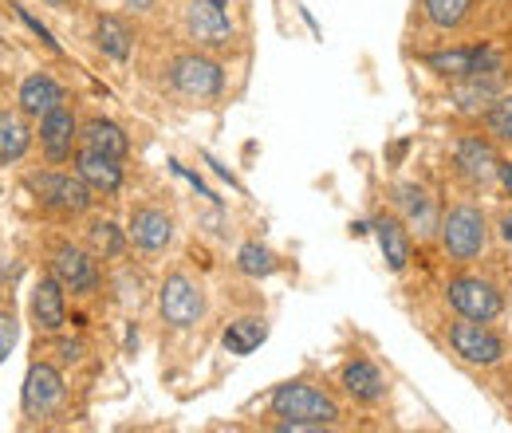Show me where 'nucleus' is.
<instances>
[{
  "label": "nucleus",
  "instance_id": "20e7f679",
  "mask_svg": "<svg viewBox=\"0 0 512 433\" xmlns=\"http://www.w3.org/2000/svg\"><path fill=\"white\" fill-rule=\"evenodd\" d=\"M446 343L465 367L489 371V367H501L509 359V339L493 323H481V319H465V315L449 319Z\"/></svg>",
  "mask_w": 512,
  "mask_h": 433
},
{
  "label": "nucleus",
  "instance_id": "412c9836",
  "mask_svg": "<svg viewBox=\"0 0 512 433\" xmlns=\"http://www.w3.org/2000/svg\"><path fill=\"white\" fill-rule=\"evenodd\" d=\"M501 75L505 71H493V75H473V79H461V83H453L449 87V99H453V107L461 111V115H469V119H481L485 115V107L505 91L501 87Z\"/></svg>",
  "mask_w": 512,
  "mask_h": 433
},
{
  "label": "nucleus",
  "instance_id": "6e6552de",
  "mask_svg": "<svg viewBox=\"0 0 512 433\" xmlns=\"http://www.w3.org/2000/svg\"><path fill=\"white\" fill-rule=\"evenodd\" d=\"M182 24H186L193 48H201V52H225L237 44V24L229 12V0H186Z\"/></svg>",
  "mask_w": 512,
  "mask_h": 433
},
{
  "label": "nucleus",
  "instance_id": "9d476101",
  "mask_svg": "<svg viewBox=\"0 0 512 433\" xmlns=\"http://www.w3.org/2000/svg\"><path fill=\"white\" fill-rule=\"evenodd\" d=\"M422 67H430L438 79L461 83V79H473V75L505 71V60L489 44H461V48H442V52H422Z\"/></svg>",
  "mask_w": 512,
  "mask_h": 433
},
{
  "label": "nucleus",
  "instance_id": "473e14b6",
  "mask_svg": "<svg viewBox=\"0 0 512 433\" xmlns=\"http://www.w3.org/2000/svg\"><path fill=\"white\" fill-rule=\"evenodd\" d=\"M154 4H158V0H127V8H130V12H150Z\"/></svg>",
  "mask_w": 512,
  "mask_h": 433
},
{
  "label": "nucleus",
  "instance_id": "a878e982",
  "mask_svg": "<svg viewBox=\"0 0 512 433\" xmlns=\"http://www.w3.org/2000/svg\"><path fill=\"white\" fill-rule=\"evenodd\" d=\"M264 339H268L264 315H241V319H233V323L225 327V335H221V343H225L229 355H253Z\"/></svg>",
  "mask_w": 512,
  "mask_h": 433
},
{
  "label": "nucleus",
  "instance_id": "dca6fc26",
  "mask_svg": "<svg viewBox=\"0 0 512 433\" xmlns=\"http://www.w3.org/2000/svg\"><path fill=\"white\" fill-rule=\"evenodd\" d=\"M71 166H75V174H79L87 186L95 189V193H103V197H107V193H119V189H123V178H127L123 158L103 154V150H95V146H87V142H79Z\"/></svg>",
  "mask_w": 512,
  "mask_h": 433
},
{
  "label": "nucleus",
  "instance_id": "f03ea898",
  "mask_svg": "<svg viewBox=\"0 0 512 433\" xmlns=\"http://www.w3.org/2000/svg\"><path fill=\"white\" fill-rule=\"evenodd\" d=\"M438 245H442L449 260L473 264L489 248V213L481 205H473V201L449 205L442 213V225H438Z\"/></svg>",
  "mask_w": 512,
  "mask_h": 433
},
{
  "label": "nucleus",
  "instance_id": "5701e85b",
  "mask_svg": "<svg viewBox=\"0 0 512 433\" xmlns=\"http://www.w3.org/2000/svg\"><path fill=\"white\" fill-rule=\"evenodd\" d=\"M95 48H99L103 56H111L115 63H127L130 52H134V28H130L123 16L103 12V16L95 20Z\"/></svg>",
  "mask_w": 512,
  "mask_h": 433
},
{
  "label": "nucleus",
  "instance_id": "cd10ccee",
  "mask_svg": "<svg viewBox=\"0 0 512 433\" xmlns=\"http://www.w3.org/2000/svg\"><path fill=\"white\" fill-rule=\"evenodd\" d=\"M87 245L95 256H103V260H111V256H123V245H127V229H119L115 221H107V217H99V221H91V229H87Z\"/></svg>",
  "mask_w": 512,
  "mask_h": 433
},
{
  "label": "nucleus",
  "instance_id": "4be33fe9",
  "mask_svg": "<svg viewBox=\"0 0 512 433\" xmlns=\"http://www.w3.org/2000/svg\"><path fill=\"white\" fill-rule=\"evenodd\" d=\"M422 16L434 32H465L477 20V0H422Z\"/></svg>",
  "mask_w": 512,
  "mask_h": 433
},
{
  "label": "nucleus",
  "instance_id": "aec40b11",
  "mask_svg": "<svg viewBox=\"0 0 512 433\" xmlns=\"http://www.w3.org/2000/svg\"><path fill=\"white\" fill-rule=\"evenodd\" d=\"M375 241H379V252H383L386 268L390 272H406L410 256H414V233L406 229V221L398 213H383L375 217Z\"/></svg>",
  "mask_w": 512,
  "mask_h": 433
},
{
  "label": "nucleus",
  "instance_id": "bb28decb",
  "mask_svg": "<svg viewBox=\"0 0 512 433\" xmlns=\"http://www.w3.org/2000/svg\"><path fill=\"white\" fill-rule=\"evenodd\" d=\"M477 126H481L497 146H512V91H501V95L485 107V115L477 119Z\"/></svg>",
  "mask_w": 512,
  "mask_h": 433
},
{
  "label": "nucleus",
  "instance_id": "2eb2a0df",
  "mask_svg": "<svg viewBox=\"0 0 512 433\" xmlns=\"http://www.w3.org/2000/svg\"><path fill=\"white\" fill-rule=\"evenodd\" d=\"M40 150H44V158L52 166H64V162L75 158V150H79V115L67 103L40 119Z\"/></svg>",
  "mask_w": 512,
  "mask_h": 433
},
{
  "label": "nucleus",
  "instance_id": "9b49d317",
  "mask_svg": "<svg viewBox=\"0 0 512 433\" xmlns=\"http://www.w3.org/2000/svg\"><path fill=\"white\" fill-rule=\"evenodd\" d=\"M48 272L64 284V292L71 296H95L99 284H103V272H99V256L87 252V248L71 245V241H56L48 252Z\"/></svg>",
  "mask_w": 512,
  "mask_h": 433
},
{
  "label": "nucleus",
  "instance_id": "a211bd4d",
  "mask_svg": "<svg viewBox=\"0 0 512 433\" xmlns=\"http://www.w3.org/2000/svg\"><path fill=\"white\" fill-rule=\"evenodd\" d=\"M339 386L347 390V398H355L359 406H379L386 398V374L371 363V359H363V355H351L343 367H339Z\"/></svg>",
  "mask_w": 512,
  "mask_h": 433
},
{
  "label": "nucleus",
  "instance_id": "4468645a",
  "mask_svg": "<svg viewBox=\"0 0 512 433\" xmlns=\"http://www.w3.org/2000/svg\"><path fill=\"white\" fill-rule=\"evenodd\" d=\"M127 241L146 256H162L174 245V217L162 205H134L127 217Z\"/></svg>",
  "mask_w": 512,
  "mask_h": 433
},
{
  "label": "nucleus",
  "instance_id": "c756f323",
  "mask_svg": "<svg viewBox=\"0 0 512 433\" xmlns=\"http://www.w3.org/2000/svg\"><path fill=\"white\" fill-rule=\"evenodd\" d=\"M16 315H12V308H0V363L8 359V351L16 347Z\"/></svg>",
  "mask_w": 512,
  "mask_h": 433
},
{
  "label": "nucleus",
  "instance_id": "7c9ffc66",
  "mask_svg": "<svg viewBox=\"0 0 512 433\" xmlns=\"http://www.w3.org/2000/svg\"><path fill=\"white\" fill-rule=\"evenodd\" d=\"M497 186L512 197V158H505V154H501V166H497Z\"/></svg>",
  "mask_w": 512,
  "mask_h": 433
},
{
  "label": "nucleus",
  "instance_id": "f3484780",
  "mask_svg": "<svg viewBox=\"0 0 512 433\" xmlns=\"http://www.w3.org/2000/svg\"><path fill=\"white\" fill-rule=\"evenodd\" d=\"M32 323H36V331H44V335H60L67 323V292L64 284L52 276V272H44L36 284H32Z\"/></svg>",
  "mask_w": 512,
  "mask_h": 433
},
{
  "label": "nucleus",
  "instance_id": "f8f14e48",
  "mask_svg": "<svg viewBox=\"0 0 512 433\" xmlns=\"http://www.w3.org/2000/svg\"><path fill=\"white\" fill-rule=\"evenodd\" d=\"M67 398V382L64 371L48 359H36L28 374H24V390H20V406H24V418L40 422V418H52Z\"/></svg>",
  "mask_w": 512,
  "mask_h": 433
},
{
  "label": "nucleus",
  "instance_id": "0eeeda50",
  "mask_svg": "<svg viewBox=\"0 0 512 433\" xmlns=\"http://www.w3.org/2000/svg\"><path fill=\"white\" fill-rule=\"evenodd\" d=\"M449 166L453 174L469 189H485L497 182V166H501V150L497 142L477 126V130H461L449 146Z\"/></svg>",
  "mask_w": 512,
  "mask_h": 433
},
{
  "label": "nucleus",
  "instance_id": "2f4dec72",
  "mask_svg": "<svg viewBox=\"0 0 512 433\" xmlns=\"http://www.w3.org/2000/svg\"><path fill=\"white\" fill-rule=\"evenodd\" d=\"M501 237H505V241H512V205L501 213Z\"/></svg>",
  "mask_w": 512,
  "mask_h": 433
},
{
  "label": "nucleus",
  "instance_id": "393cba45",
  "mask_svg": "<svg viewBox=\"0 0 512 433\" xmlns=\"http://www.w3.org/2000/svg\"><path fill=\"white\" fill-rule=\"evenodd\" d=\"M32 146V126L24 111H0V166H12L28 154Z\"/></svg>",
  "mask_w": 512,
  "mask_h": 433
},
{
  "label": "nucleus",
  "instance_id": "72a5a7b5",
  "mask_svg": "<svg viewBox=\"0 0 512 433\" xmlns=\"http://www.w3.org/2000/svg\"><path fill=\"white\" fill-rule=\"evenodd\" d=\"M48 4H67V0H48Z\"/></svg>",
  "mask_w": 512,
  "mask_h": 433
},
{
  "label": "nucleus",
  "instance_id": "6ab92c4d",
  "mask_svg": "<svg viewBox=\"0 0 512 433\" xmlns=\"http://www.w3.org/2000/svg\"><path fill=\"white\" fill-rule=\"evenodd\" d=\"M16 103H20V111H24L28 119H44L48 111L64 107L67 91L48 75V71H32V75H24V83H20V91H16Z\"/></svg>",
  "mask_w": 512,
  "mask_h": 433
},
{
  "label": "nucleus",
  "instance_id": "f257e3e1",
  "mask_svg": "<svg viewBox=\"0 0 512 433\" xmlns=\"http://www.w3.org/2000/svg\"><path fill=\"white\" fill-rule=\"evenodd\" d=\"M268 410H272V418H280L276 422L280 430H331L343 418L339 402L323 386L308 382V378L280 382L268 394Z\"/></svg>",
  "mask_w": 512,
  "mask_h": 433
},
{
  "label": "nucleus",
  "instance_id": "7ed1b4c3",
  "mask_svg": "<svg viewBox=\"0 0 512 433\" xmlns=\"http://www.w3.org/2000/svg\"><path fill=\"white\" fill-rule=\"evenodd\" d=\"M166 87L190 103H213L225 91V67L213 60V52H178L166 60Z\"/></svg>",
  "mask_w": 512,
  "mask_h": 433
},
{
  "label": "nucleus",
  "instance_id": "ddd939ff",
  "mask_svg": "<svg viewBox=\"0 0 512 433\" xmlns=\"http://www.w3.org/2000/svg\"><path fill=\"white\" fill-rule=\"evenodd\" d=\"M394 213L406 221L410 233H418V241H438V225H442V209L434 201V193L418 182H398L390 189Z\"/></svg>",
  "mask_w": 512,
  "mask_h": 433
},
{
  "label": "nucleus",
  "instance_id": "b1692460",
  "mask_svg": "<svg viewBox=\"0 0 512 433\" xmlns=\"http://www.w3.org/2000/svg\"><path fill=\"white\" fill-rule=\"evenodd\" d=\"M79 142L103 150V154H115V158H127L130 154V138L127 130L115 123V119H103V115H91L79 123Z\"/></svg>",
  "mask_w": 512,
  "mask_h": 433
},
{
  "label": "nucleus",
  "instance_id": "c85d7f7f",
  "mask_svg": "<svg viewBox=\"0 0 512 433\" xmlns=\"http://www.w3.org/2000/svg\"><path fill=\"white\" fill-rule=\"evenodd\" d=\"M237 268L245 272V276H272L276 268H280V260H276V252L272 248H264L260 241H245V245L237 248Z\"/></svg>",
  "mask_w": 512,
  "mask_h": 433
},
{
  "label": "nucleus",
  "instance_id": "423d86ee",
  "mask_svg": "<svg viewBox=\"0 0 512 433\" xmlns=\"http://www.w3.org/2000/svg\"><path fill=\"white\" fill-rule=\"evenodd\" d=\"M24 186L32 189V197L56 213V217H83L95 205V189L87 186L79 174H64V170H32L24 178Z\"/></svg>",
  "mask_w": 512,
  "mask_h": 433
},
{
  "label": "nucleus",
  "instance_id": "1a4fd4ad",
  "mask_svg": "<svg viewBox=\"0 0 512 433\" xmlns=\"http://www.w3.org/2000/svg\"><path fill=\"white\" fill-rule=\"evenodd\" d=\"M158 315L174 331H190L205 319V292L190 272H166L158 288Z\"/></svg>",
  "mask_w": 512,
  "mask_h": 433
},
{
  "label": "nucleus",
  "instance_id": "39448f33",
  "mask_svg": "<svg viewBox=\"0 0 512 433\" xmlns=\"http://www.w3.org/2000/svg\"><path fill=\"white\" fill-rule=\"evenodd\" d=\"M446 304L453 308V315H465V319H481V323H497L509 300H505V288L481 272H457L446 280Z\"/></svg>",
  "mask_w": 512,
  "mask_h": 433
}]
</instances>
